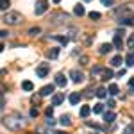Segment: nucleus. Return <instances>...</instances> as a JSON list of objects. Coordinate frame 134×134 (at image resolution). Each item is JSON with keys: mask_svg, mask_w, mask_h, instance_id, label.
Instances as JSON below:
<instances>
[{"mask_svg": "<svg viewBox=\"0 0 134 134\" xmlns=\"http://www.w3.org/2000/svg\"><path fill=\"white\" fill-rule=\"evenodd\" d=\"M66 77H64V73H57L55 75V86H61V88H64L66 86Z\"/></svg>", "mask_w": 134, "mask_h": 134, "instance_id": "nucleus-10", "label": "nucleus"}, {"mask_svg": "<svg viewBox=\"0 0 134 134\" xmlns=\"http://www.w3.org/2000/svg\"><path fill=\"white\" fill-rule=\"evenodd\" d=\"M124 134H134V124L127 125V127L124 129Z\"/></svg>", "mask_w": 134, "mask_h": 134, "instance_id": "nucleus-29", "label": "nucleus"}, {"mask_svg": "<svg viewBox=\"0 0 134 134\" xmlns=\"http://www.w3.org/2000/svg\"><path fill=\"white\" fill-rule=\"evenodd\" d=\"M48 70H50V66H48L47 63H41V64L36 68V75H38V77H47V75H48Z\"/></svg>", "mask_w": 134, "mask_h": 134, "instance_id": "nucleus-7", "label": "nucleus"}, {"mask_svg": "<svg viewBox=\"0 0 134 134\" xmlns=\"http://www.w3.org/2000/svg\"><path fill=\"white\" fill-rule=\"evenodd\" d=\"M40 32H41V29H40V27H32L31 31H29V34H31V36H38Z\"/></svg>", "mask_w": 134, "mask_h": 134, "instance_id": "nucleus-32", "label": "nucleus"}, {"mask_svg": "<svg viewBox=\"0 0 134 134\" xmlns=\"http://www.w3.org/2000/svg\"><path fill=\"white\" fill-rule=\"evenodd\" d=\"M54 2H55V4H59V2H61V0H54Z\"/></svg>", "mask_w": 134, "mask_h": 134, "instance_id": "nucleus-42", "label": "nucleus"}, {"mask_svg": "<svg viewBox=\"0 0 134 134\" xmlns=\"http://www.w3.org/2000/svg\"><path fill=\"white\" fill-rule=\"evenodd\" d=\"M59 124H61L63 127H70V125H72V120H70V114H63L61 118H59Z\"/></svg>", "mask_w": 134, "mask_h": 134, "instance_id": "nucleus-12", "label": "nucleus"}, {"mask_svg": "<svg viewBox=\"0 0 134 134\" xmlns=\"http://www.w3.org/2000/svg\"><path fill=\"white\" fill-rule=\"evenodd\" d=\"M100 16H102V14H100V13H97V11H91V13H90V18H91V20H100Z\"/></svg>", "mask_w": 134, "mask_h": 134, "instance_id": "nucleus-28", "label": "nucleus"}, {"mask_svg": "<svg viewBox=\"0 0 134 134\" xmlns=\"http://www.w3.org/2000/svg\"><path fill=\"white\" fill-rule=\"evenodd\" d=\"M2 20L5 21L7 25H18V23L23 21V16H21L20 13H16V11H7V13H4Z\"/></svg>", "mask_w": 134, "mask_h": 134, "instance_id": "nucleus-2", "label": "nucleus"}, {"mask_svg": "<svg viewBox=\"0 0 134 134\" xmlns=\"http://www.w3.org/2000/svg\"><path fill=\"white\" fill-rule=\"evenodd\" d=\"M93 113H97V114L104 113V104H95V107H93Z\"/></svg>", "mask_w": 134, "mask_h": 134, "instance_id": "nucleus-24", "label": "nucleus"}, {"mask_svg": "<svg viewBox=\"0 0 134 134\" xmlns=\"http://www.w3.org/2000/svg\"><path fill=\"white\" fill-rule=\"evenodd\" d=\"M68 100H70V104H72V105H77V104L81 102V93H72Z\"/></svg>", "mask_w": 134, "mask_h": 134, "instance_id": "nucleus-13", "label": "nucleus"}, {"mask_svg": "<svg viewBox=\"0 0 134 134\" xmlns=\"http://www.w3.org/2000/svg\"><path fill=\"white\" fill-rule=\"evenodd\" d=\"M125 63H127V66H134V50H131L129 54H127Z\"/></svg>", "mask_w": 134, "mask_h": 134, "instance_id": "nucleus-18", "label": "nucleus"}, {"mask_svg": "<svg viewBox=\"0 0 134 134\" xmlns=\"http://www.w3.org/2000/svg\"><path fill=\"white\" fill-rule=\"evenodd\" d=\"M63 100H64V95H63V93H57V95H54V98H52V105H59Z\"/></svg>", "mask_w": 134, "mask_h": 134, "instance_id": "nucleus-15", "label": "nucleus"}, {"mask_svg": "<svg viewBox=\"0 0 134 134\" xmlns=\"http://www.w3.org/2000/svg\"><path fill=\"white\" fill-rule=\"evenodd\" d=\"M84 2H91V0H84Z\"/></svg>", "mask_w": 134, "mask_h": 134, "instance_id": "nucleus-43", "label": "nucleus"}, {"mask_svg": "<svg viewBox=\"0 0 134 134\" xmlns=\"http://www.w3.org/2000/svg\"><path fill=\"white\" fill-rule=\"evenodd\" d=\"M107 90H105V88H102V86H100V88H97V90H95V95H97V97H98V98H105V97H107Z\"/></svg>", "mask_w": 134, "mask_h": 134, "instance_id": "nucleus-14", "label": "nucleus"}, {"mask_svg": "<svg viewBox=\"0 0 134 134\" xmlns=\"http://www.w3.org/2000/svg\"><path fill=\"white\" fill-rule=\"evenodd\" d=\"M124 31H116L114 32V40H113V45L114 48H122V45H124Z\"/></svg>", "mask_w": 134, "mask_h": 134, "instance_id": "nucleus-6", "label": "nucleus"}, {"mask_svg": "<svg viewBox=\"0 0 134 134\" xmlns=\"http://www.w3.org/2000/svg\"><path fill=\"white\" fill-rule=\"evenodd\" d=\"M52 113H54V109L52 107H47V116H52Z\"/></svg>", "mask_w": 134, "mask_h": 134, "instance_id": "nucleus-39", "label": "nucleus"}, {"mask_svg": "<svg viewBox=\"0 0 134 134\" xmlns=\"http://www.w3.org/2000/svg\"><path fill=\"white\" fill-rule=\"evenodd\" d=\"M70 77H72L73 82H77V84H81V82L84 81L82 72H79V70H72V72H70Z\"/></svg>", "mask_w": 134, "mask_h": 134, "instance_id": "nucleus-8", "label": "nucleus"}, {"mask_svg": "<svg viewBox=\"0 0 134 134\" xmlns=\"http://www.w3.org/2000/svg\"><path fill=\"white\" fill-rule=\"evenodd\" d=\"M114 105H116V102H114L113 98H111V100H107V107H111V109H113Z\"/></svg>", "mask_w": 134, "mask_h": 134, "instance_id": "nucleus-35", "label": "nucleus"}, {"mask_svg": "<svg viewBox=\"0 0 134 134\" xmlns=\"http://www.w3.org/2000/svg\"><path fill=\"white\" fill-rule=\"evenodd\" d=\"M114 14L118 18H134V4H125L120 9L114 11Z\"/></svg>", "mask_w": 134, "mask_h": 134, "instance_id": "nucleus-3", "label": "nucleus"}, {"mask_svg": "<svg viewBox=\"0 0 134 134\" xmlns=\"http://www.w3.org/2000/svg\"><path fill=\"white\" fill-rule=\"evenodd\" d=\"M73 13H75L77 16H82L84 13H86V11H84V5H81V4H77V5L73 7Z\"/></svg>", "mask_w": 134, "mask_h": 134, "instance_id": "nucleus-20", "label": "nucleus"}, {"mask_svg": "<svg viewBox=\"0 0 134 134\" xmlns=\"http://www.w3.org/2000/svg\"><path fill=\"white\" fill-rule=\"evenodd\" d=\"M70 20V14H66V13H54L52 14V25H63V23H68Z\"/></svg>", "mask_w": 134, "mask_h": 134, "instance_id": "nucleus-4", "label": "nucleus"}, {"mask_svg": "<svg viewBox=\"0 0 134 134\" xmlns=\"http://www.w3.org/2000/svg\"><path fill=\"white\" fill-rule=\"evenodd\" d=\"M102 4H104V5H113L114 0H102Z\"/></svg>", "mask_w": 134, "mask_h": 134, "instance_id": "nucleus-37", "label": "nucleus"}, {"mask_svg": "<svg viewBox=\"0 0 134 134\" xmlns=\"http://www.w3.org/2000/svg\"><path fill=\"white\" fill-rule=\"evenodd\" d=\"M47 9H48V2H47V0H40V2H36L34 13L40 16V14H43V13H47Z\"/></svg>", "mask_w": 134, "mask_h": 134, "instance_id": "nucleus-5", "label": "nucleus"}, {"mask_svg": "<svg viewBox=\"0 0 134 134\" xmlns=\"http://www.w3.org/2000/svg\"><path fill=\"white\" fill-rule=\"evenodd\" d=\"M7 34H9V32H7V31H2V32H0V36H2V40H4V38H5Z\"/></svg>", "mask_w": 134, "mask_h": 134, "instance_id": "nucleus-41", "label": "nucleus"}, {"mask_svg": "<svg viewBox=\"0 0 134 134\" xmlns=\"http://www.w3.org/2000/svg\"><path fill=\"white\" fill-rule=\"evenodd\" d=\"M38 114H40V111H38L36 107H32L31 109V116H38Z\"/></svg>", "mask_w": 134, "mask_h": 134, "instance_id": "nucleus-36", "label": "nucleus"}, {"mask_svg": "<svg viewBox=\"0 0 134 134\" xmlns=\"http://www.w3.org/2000/svg\"><path fill=\"white\" fill-rule=\"evenodd\" d=\"M88 63H90V57H88V55H82V57H81V64H82V66H86Z\"/></svg>", "mask_w": 134, "mask_h": 134, "instance_id": "nucleus-33", "label": "nucleus"}, {"mask_svg": "<svg viewBox=\"0 0 134 134\" xmlns=\"http://www.w3.org/2000/svg\"><path fill=\"white\" fill-rule=\"evenodd\" d=\"M55 124V120L52 118V116H48V120H47V125H54Z\"/></svg>", "mask_w": 134, "mask_h": 134, "instance_id": "nucleus-38", "label": "nucleus"}, {"mask_svg": "<svg viewBox=\"0 0 134 134\" xmlns=\"http://www.w3.org/2000/svg\"><path fill=\"white\" fill-rule=\"evenodd\" d=\"M2 124L5 125L9 131H20L21 127L25 125V122H23V118L18 116V114H11V116H5L2 120Z\"/></svg>", "mask_w": 134, "mask_h": 134, "instance_id": "nucleus-1", "label": "nucleus"}, {"mask_svg": "<svg viewBox=\"0 0 134 134\" xmlns=\"http://www.w3.org/2000/svg\"><path fill=\"white\" fill-rule=\"evenodd\" d=\"M57 55H59V48H52V50L48 52V57H50V59H55Z\"/></svg>", "mask_w": 134, "mask_h": 134, "instance_id": "nucleus-25", "label": "nucleus"}, {"mask_svg": "<svg viewBox=\"0 0 134 134\" xmlns=\"http://www.w3.org/2000/svg\"><path fill=\"white\" fill-rule=\"evenodd\" d=\"M118 23H120V25H132L134 20H132V18H120Z\"/></svg>", "mask_w": 134, "mask_h": 134, "instance_id": "nucleus-22", "label": "nucleus"}, {"mask_svg": "<svg viewBox=\"0 0 134 134\" xmlns=\"http://www.w3.org/2000/svg\"><path fill=\"white\" fill-rule=\"evenodd\" d=\"M129 88H131V90H134V77L129 81Z\"/></svg>", "mask_w": 134, "mask_h": 134, "instance_id": "nucleus-40", "label": "nucleus"}, {"mask_svg": "<svg viewBox=\"0 0 134 134\" xmlns=\"http://www.w3.org/2000/svg\"><path fill=\"white\" fill-rule=\"evenodd\" d=\"M114 120H116V114H114L113 111H105V113H104V122H105V124H113Z\"/></svg>", "mask_w": 134, "mask_h": 134, "instance_id": "nucleus-11", "label": "nucleus"}, {"mask_svg": "<svg viewBox=\"0 0 134 134\" xmlns=\"http://www.w3.org/2000/svg\"><path fill=\"white\" fill-rule=\"evenodd\" d=\"M90 113H91V107H90V105H82V107H81V116H82V118H88Z\"/></svg>", "mask_w": 134, "mask_h": 134, "instance_id": "nucleus-19", "label": "nucleus"}, {"mask_svg": "<svg viewBox=\"0 0 134 134\" xmlns=\"http://www.w3.org/2000/svg\"><path fill=\"white\" fill-rule=\"evenodd\" d=\"M54 38L61 43V45H66V43H68V38H66V36H54Z\"/></svg>", "mask_w": 134, "mask_h": 134, "instance_id": "nucleus-30", "label": "nucleus"}, {"mask_svg": "<svg viewBox=\"0 0 134 134\" xmlns=\"http://www.w3.org/2000/svg\"><path fill=\"white\" fill-rule=\"evenodd\" d=\"M111 64L113 66H120L122 64V55H114L113 59H111Z\"/></svg>", "mask_w": 134, "mask_h": 134, "instance_id": "nucleus-23", "label": "nucleus"}, {"mask_svg": "<svg viewBox=\"0 0 134 134\" xmlns=\"http://www.w3.org/2000/svg\"><path fill=\"white\" fill-rule=\"evenodd\" d=\"M102 81H109V79H113V70H109V68H104L102 72V77H100Z\"/></svg>", "mask_w": 134, "mask_h": 134, "instance_id": "nucleus-16", "label": "nucleus"}, {"mask_svg": "<svg viewBox=\"0 0 134 134\" xmlns=\"http://www.w3.org/2000/svg\"><path fill=\"white\" fill-rule=\"evenodd\" d=\"M29 134H34V132H29Z\"/></svg>", "mask_w": 134, "mask_h": 134, "instance_id": "nucleus-44", "label": "nucleus"}, {"mask_svg": "<svg viewBox=\"0 0 134 134\" xmlns=\"http://www.w3.org/2000/svg\"><path fill=\"white\" fill-rule=\"evenodd\" d=\"M102 72H104V68H102V66H95V68L91 70V75L95 77V75H98V73H102Z\"/></svg>", "mask_w": 134, "mask_h": 134, "instance_id": "nucleus-31", "label": "nucleus"}, {"mask_svg": "<svg viewBox=\"0 0 134 134\" xmlns=\"http://www.w3.org/2000/svg\"><path fill=\"white\" fill-rule=\"evenodd\" d=\"M21 88H23L25 91H32V88H34V84H32L31 81H23V82H21Z\"/></svg>", "mask_w": 134, "mask_h": 134, "instance_id": "nucleus-21", "label": "nucleus"}, {"mask_svg": "<svg viewBox=\"0 0 134 134\" xmlns=\"http://www.w3.org/2000/svg\"><path fill=\"white\" fill-rule=\"evenodd\" d=\"M107 91H109V95H118V86L116 84H111Z\"/></svg>", "mask_w": 134, "mask_h": 134, "instance_id": "nucleus-26", "label": "nucleus"}, {"mask_svg": "<svg viewBox=\"0 0 134 134\" xmlns=\"http://www.w3.org/2000/svg\"><path fill=\"white\" fill-rule=\"evenodd\" d=\"M113 48H114V45H113V43H104L102 47H100V50H98V52H100V54H107V52H109V50H113Z\"/></svg>", "mask_w": 134, "mask_h": 134, "instance_id": "nucleus-17", "label": "nucleus"}, {"mask_svg": "<svg viewBox=\"0 0 134 134\" xmlns=\"http://www.w3.org/2000/svg\"><path fill=\"white\" fill-rule=\"evenodd\" d=\"M0 4H2V5H0V7H2V11H7V9H9V5H11L9 0H0Z\"/></svg>", "mask_w": 134, "mask_h": 134, "instance_id": "nucleus-27", "label": "nucleus"}, {"mask_svg": "<svg viewBox=\"0 0 134 134\" xmlns=\"http://www.w3.org/2000/svg\"><path fill=\"white\" fill-rule=\"evenodd\" d=\"M129 48H134V34H131L129 38Z\"/></svg>", "mask_w": 134, "mask_h": 134, "instance_id": "nucleus-34", "label": "nucleus"}, {"mask_svg": "<svg viewBox=\"0 0 134 134\" xmlns=\"http://www.w3.org/2000/svg\"><path fill=\"white\" fill-rule=\"evenodd\" d=\"M54 90H55V84H47V86H43V88H41L40 95H41V97H48V95L54 93Z\"/></svg>", "mask_w": 134, "mask_h": 134, "instance_id": "nucleus-9", "label": "nucleus"}]
</instances>
